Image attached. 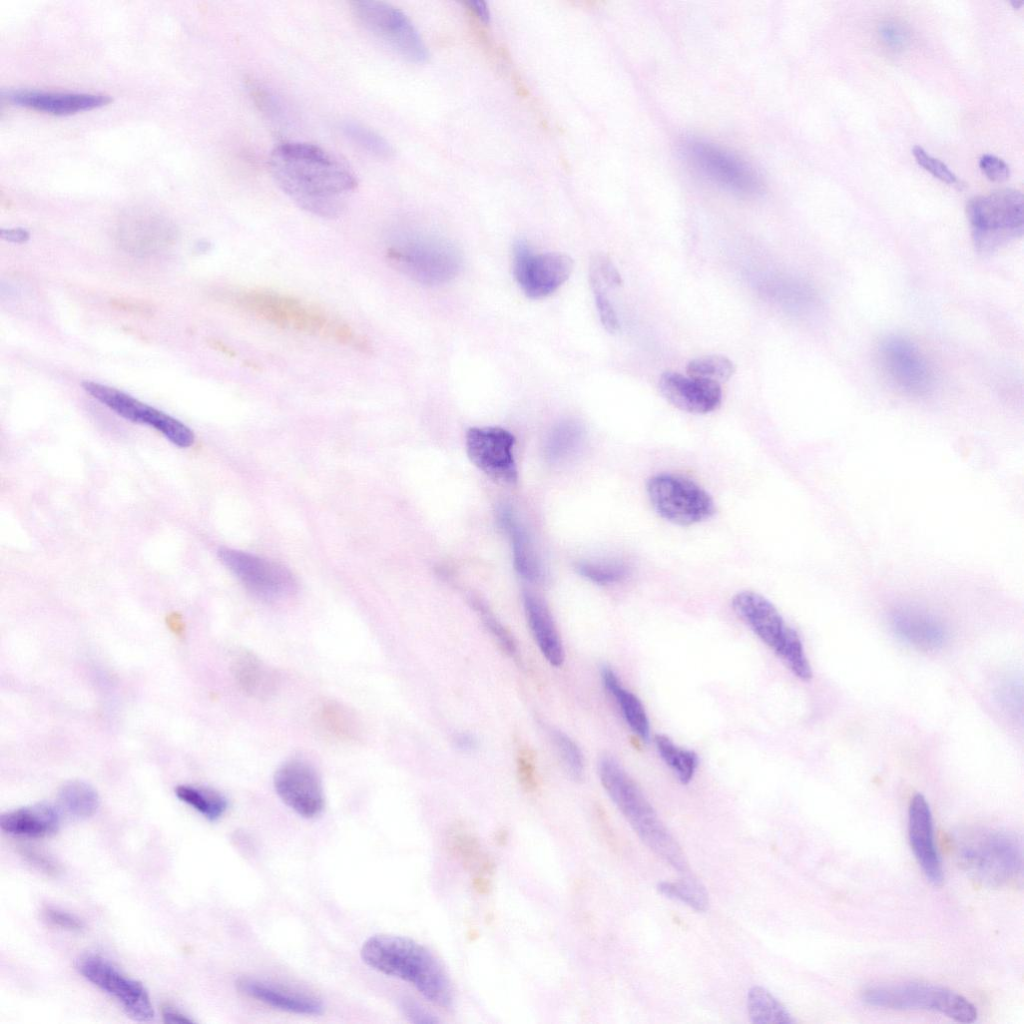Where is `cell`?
<instances>
[{
	"label": "cell",
	"instance_id": "obj_28",
	"mask_svg": "<svg viewBox=\"0 0 1024 1024\" xmlns=\"http://www.w3.org/2000/svg\"><path fill=\"white\" fill-rule=\"evenodd\" d=\"M498 519L509 534L515 569L523 578L538 581L541 578V565L525 528L507 505L499 508Z\"/></svg>",
	"mask_w": 1024,
	"mask_h": 1024
},
{
	"label": "cell",
	"instance_id": "obj_4",
	"mask_svg": "<svg viewBox=\"0 0 1024 1024\" xmlns=\"http://www.w3.org/2000/svg\"><path fill=\"white\" fill-rule=\"evenodd\" d=\"M731 606L736 615L782 659L796 677L804 681L811 679V666L799 634L785 622L770 600L757 592L744 590L733 596Z\"/></svg>",
	"mask_w": 1024,
	"mask_h": 1024
},
{
	"label": "cell",
	"instance_id": "obj_30",
	"mask_svg": "<svg viewBox=\"0 0 1024 1024\" xmlns=\"http://www.w3.org/2000/svg\"><path fill=\"white\" fill-rule=\"evenodd\" d=\"M601 677L605 689L617 702L630 729L643 741L650 738V723L640 699L621 684L610 667H603Z\"/></svg>",
	"mask_w": 1024,
	"mask_h": 1024
},
{
	"label": "cell",
	"instance_id": "obj_56",
	"mask_svg": "<svg viewBox=\"0 0 1024 1024\" xmlns=\"http://www.w3.org/2000/svg\"><path fill=\"white\" fill-rule=\"evenodd\" d=\"M214 347H220V342H214ZM223 347H226V346H221V348H222V351H223V352H225V353H226V354H228V355H231V354H233V352H232V351H230V350H226V349H223Z\"/></svg>",
	"mask_w": 1024,
	"mask_h": 1024
},
{
	"label": "cell",
	"instance_id": "obj_42",
	"mask_svg": "<svg viewBox=\"0 0 1024 1024\" xmlns=\"http://www.w3.org/2000/svg\"><path fill=\"white\" fill-rule=\"evenodd\" d=\"M475 610L481 616L485 627L489 630L491 635L496 639L503 650L511 656L517 654V644L512 634L502 625V623L490 612V610L480 600L474 599L472 602Z\"/></svg>",
	"mask_w": 1024,
	"mask_h": 1024
},
{
	"label": "cell",
	"instance_id": "obj_43",
	"mask_svg": "<svg viewBox=\"0 0 1024 1024\" xmlns=\"http://www.w3.org/2000/svg\"><path fill=\"white\" fill-rule=\"evenodd\" d=\"M590 279L601 323L608 332L615 333L620 328L617 314L603 289L599 275L592 267Z\"/></svg>",
	"mask_w": 1024,
	"mask_h": 1024
},
{
	"label": "cell",
	"instance_id": "obj_44",
	"mask_svg": "<svg viewBox=\"0 0 1024 1024\" xmlns=\"http://www.w3.org/2000/svg\"><path fill=\"white\" fill-rule=\"evenodd\" d=\"M20 856L39 872L57 877L62 873L61 865L45 852L30 846H21L18 849Z\"/></svg>",
	"mask_w": 1024,
	"mask_h": 1024
},
{
	"label": "cell",
	"instance_id": "obj_1",
	"mask_svg": "<svg viewBox=\"0 0 1024 1024\" xmlns=\"http://www.w3.org/2000/svg\"><path fill=\"white\" fill-rule=\"evenodd\" d=\"M269 168L278 186L299 207L324 218L339 216L358 184L346 163L311 143L279 144L270 154Z\"/></svg>",
	"mask_w": 1024,
	"mask_h": 1024
},
{
	"label": "cell",
	"instance_id": "obj_33",
	"mask_svg": "<svg viewBox=\"0 0 1024 1024\" xmlns=\"http://www.w3.org/2000/svg\"><path fill=\"white\" fill-rule=\"evenodd\" d=\"M583 437V427L577 421H560L547 436L544 446L546 458L551 462L567 459L580 447Z\"/></svg>",
	"mask_w": 1024,
	"mask_h": 1024
},
{
	"label": "cell",
	"instance_id": "obj_41",
	"mask_svg": "<svg viewBox=\"0 0 1024 1024\" xmlns=\"http://www.w3.org/2000/svg\"><path fill=\"white\" fill-rule=\"evenodd\" d=\"M553 742L570 776L581 779L583 775V755L578 745L565 733L552 731Z\"/></svg>",
	"mask_w": 1024,
	"mask_h": 1024
},
{
	"label": "cell",
	"instance_id": "obj_19",
	"mask_svg": "<svg viewBox=\"0 0 1024 1024\" xmlns=\"http://www.w3.org/2000/svg\"><path fill=\"white\" fill-rule=\"evenodd\" d=\"M274 787L280 799L302 817L314 818L323 811L325 797L321 779L305 761L291 760L283 764L275 773Z\"/></svg>",
	"mask_w": 1024,
	"mask_h": 1024
},
{
	"label": "cell",
	"instance_id": "obj_11",
	"mask_svg": "<svg viewBox=\"0 0 1024 1024\" xmlns=\"http://www.w3.org/2000/svg\"><path fill=\"white\" fill-rule=\"evenodd\" d=\"M351 11L367 31L403 58L415 63L427 60L428 50L421 35L399 8L383 1L361 0L351 3Z\"/></svg>",
	"mask_w": 1024,
	"mask_h": 1024
},
{
	"label": "cell",
	"instance_id": "obj_27",
	"mask_svg": "<svg viewBox=\"0 0 1024 1024\" xmlns=\"http://www.w3.org/2000/svg\"><path fill=\"white\" fill-rule=\"evenodd\" d=\"M895 633L909 644L935 650L946 642L947 632L934 618L913 611H899L892 616Z\"/></svg>",
	"mask_w": 1024,
	"mask_h": 1024
},
{
	"label": "cell",
	"instance_id": "obj_18",
	"mask_svg": "<svg viewBox=\"0 0 1024 1024\" xmlns=\"http://www.w3.org/2000/svg\"><path fill=\"white\" fill-rule=\"evenodd\" d=\"M880 362L889 378L907 393H926L932 384L931 370L918 347L898 335L885 337L878 347Z\"/></svg>",
	"mask_w": 1024,
	"mask_h": 1024
},
{
	"label": "cell",
	"instance_id": "obj_48",
	"mask_svg": "<svg viewBox=\"0 0 1024 1024\" xmlns=\"http://www.w3.org/2000/svg\"><path fill=\"white\" fill-rule=\"evenodd\" d=\"M879 35L887 45L901 48L908 42L906 30L898 23L886 21L879 25Z\"/></svg>",
	"mask_w": 1024,
	"mask_h": 1024
},
{
	"label": "cell",
	"instance_id": "obj_50",
	"mask_svg": "<svg viewBox=\"0 0 1024 1024\" xmlns=\"http://www.w3.org/2000/svg\"><path fill=\"white\" fill-rule=\"evenodd\" d=\"M519 779L527 789L535 787L534 763L529 751H523L518 758Z\"/></svg>",
	"mask_w": 1024,
	"mask_h": 1024
},
{
	"label": "cell",
	"instance_id": "obj_31",
	"mask_svg": "<svg viewBox=\"0 0 1024 1024\" xmlns=\"http://www.w3.org/2000/svg\"><path fill=\"white\" fill-rule=\"evenodd\" d=\"M747 1009L751 1022L756 1024H790L795 1022L786 1007L761 986H754L748 991Z\"/></svg>",
	"mask_w": 1024,
	"mask_h": 1024
},
{
	"label": "cell",
	"instance_id": "obj_5",
	"mask_svg": "<svg viewBox=\"0 0 1024 1024\" xmlns=\"http://www.w3.org/2000/svg\"><path fill=\"white\" fill-rule=\"evenodd\" d=\"M1023 195L1016 189H1001L975 196L966 207L976 249L991 253L1021 237L1024 228Z\"/></svg>",
	"mask_w": 1024,
	"mask_h": 1024
},
{
	"label": "cell",
	"instance_id": "obj_10",
	"mask_svg": "<svg viewBox=\"0 0 1024 1024\" xmlns=\"http://www.w3.org/2000/svg\"><path fill=\"white\" fill-rule=\"evenodd\" d=\"M235 306L280 327L334 337L339 322L329 320L320 310L299 300L268 291L229 293Z\"/></svg>",
	"mask_w": 1024,
	"mask_h": 1024
},
{
	"label": "cell",
	"instance_id": "obj_51",
	"mask_svg": "<svg viewBox=\"0 0 1024 1024\" xmlns=\"http://www.w3.org/2000/svg\"><path fill=\"white\" fill-rule=\"evenodd\" d=\"M405 1015L414 1023H436L439 1020L415 1003L406 1002L403 1005Z\"/></svg>",
	"mask_w": 1024,
	"mask_h": 1024
},
{
	"label": "cell",
	"instance_id": "obj_17",
	"mask_svg": "<svg viewBox=\"0 0 1024 1024\" xmlns=\"http://www.w3.org/2000/svg\"><path fill=\"white\" fill-rule=\"evenodd\" d=\"M514 435L501 427H471L465 446L471 462L493 480L513 485L518 471L514 457Z\"/></svg>",
	"mask_w": 1024,
	"mask_h": 1024
},
{
	"label": "cell",
	"instance_id": "obj_16",
	"mask_svg": "<svg viewBox=\"0 0 1024 1024\" xmlns=\"http://www.w3.org/2000/svg\"><path fill=\"white\" fill-rule=\"evenodd\" d=\"M513 272L525 295L544 298L555 292L570 276L573 260L566 254H535L528 244L518 240L513 251Z\"/></svg>",
	"mask_w": 1024,
	"mask_h": 1024
},
{
	"label": "cell",
	"instance_id": "obj_52",
	"mask_svg": "<svg viewBox=\"0 0 1024 1024\" xmlns=\"http://www.w3.org/2000/svg\"><path fill=\"white\" fill-rule=\"evenodd\" d=\"M161 1012H162L163 1021L165 1023H177V1024L194 1023V1020L192 1018H190L189 1016L183 1014L182 1012H180L176 1008L171 1007L170 1005L163 1006Z\"/></svg>",
	"mask_w": 1024,
	"mask_h": 1024
},
{
	"label": "cell",
	"instance_id": "obj_54",
	"mask_svg": "<svg viewBox=\"0 0 1024 1024\" xmlns=\"http://www.w3.org/2000/svg\"><path fill=\"white\" fill-rule=\"evenodd\" d=\"M465 4L481 22L488 23L490 21V11L486 2L482 0H468Z\"/></svg>",
	"mask_w": 1024,
	"mask_h": 1024
},
{
	"label": "cell",
	"instance_id": "obj_7",
	"mask_svg": "<svg viewBox=\"0 0 1024 1024\" xmlns=\"http://www.w3.org/2000/svg\"><path fill=\"white\" fill-rule=\"evenodd\" d=\"M600 781L612 802L638 837L653 852L665 849L673 836L636 782L613 757L599 762Z\"/></svg>",
	"mask_w": 1024,
	"mask_h": 1024
},
{
	"label": "cell",
	"instance_id": "obj_55",
	"mask_svg": "<svg viewBox=\"0 0 1024 1024\" xmlns=\"http://www.w3.org/2000/svg\"><path fill=\"white\" fill-rule=\"evenodd\" d=\"M455 743L458 748L465 751L472 750L476 747V740L470 734L466 733L458 734L455 737Z\"/></svg>",
	"mask_w": 1024,
	"mask_h": 1024
},
{
	"label": "cell",
	"instance_id": "obj_36",
	"mask_svg": "<svg viewBox=\"0 0 1024 1024\" xmlns=\"http://www.w3.org/2000/svg\"><path fill=\"white\" fill-rule=\"evenodd\" d=\"M175 794L210 821L219 819L227 810L226 798L210 788L180 785L175 788Z\"/></svg>",
	"mask_w": 1024,
	"mask_h": 1024
},
{
	"label": "cell",
	"instance_id": "obj_20",
	"mask_svg": "<svg viewBox=\"0 0 1024 1024\" xmlns=\"http://www.w3.org/2000/svg\"><path fill=\"white\" fill-rule=\"evenodd\" d=\"M908 837L914 856L927 880L940 886L944 880L941 858L934 837L933 817L929 803L915 794L908 808Z\"/></svg>",
	"mask_w": 1024,
	"mask_h": 1024
},
{
	"label": "cell",
	"instance_id": "obj_21",
	"mask_svg": "<svg viewBox=\"0 0 1024 1024\" xmlns=\"http://www.w3.org/2000/svg\"><path fill=\"white\" fill-rule=\"evenodd\" d=\"M659 389L668 402L689 413H710L716 410L722 402V390L719 383L685 377L673 371H666L661 375Z\"/></svg>",
	"mask_w": 1024,
	"mask_h": 1024
},
{
	"label": "cell",
	"instance_id": "obj_32",
	"mask_svg": "<svg viewBox=\"0 0 1024 1024\" xmlns=\"http://www.w3.org/2000/svg\"><path fill=\"white\" fill-rule=\"evenodd\" d=\"M653 742L661 759L675 773L680 783L691 782L699 765L697 753L677 746L664 734L654 735Z\"/></svg>",
	"mask_w": 1024,
	"mask_h": 1024
},
{
	"label": "cell",
	"instance_id": "obj_35",
	"mask_svg": "<svg viewBox=\"0 0 1024 1024\" xmlns=\"http://www.w3.org/2000/svg\"><path fill=\"white\" fill-rule=\"evenodd\" d=\"M318 718L322 727L338 739L355 741L361 735V726L356 715L337 702L322 705Z\"/></svg>",
	"mask_w": 1024,
	"mask_h": 1024
},
{
	"label": "cell",
	"instance_id": "obj_53",
	"mask_svg": "<svg viewBox=\"0 0 1024 1024\" xmlns=\"http://www.w3.org/2000/svg\"><path fill=\"white\" fill-rule=\"evenodd\" d=\"M1 238L12 243H25L30 238V233L21 227L1 229Z\"/></svg>",
	"mask_w": 1024,
	"mask_h": 1024
},
{
	"label": "cell",
	"instance_id": "obj_22",
	"mask_svg": "<svg viewBox=\"0 0 1024 1024\" xmlns=\"http://www.w3.org/2000/svg\"><path fill=\"white\" fill-rule=\"evenodd\" d=\"M175 237V229L166 220L150 214L127 217L117 234L122 248L138 255L157 253L172 245Z\"/></svg>",
	"mask_w": 1024,
	"mask_h": 1024
},
{
	"label": "cell",
	"instance_id": "obj_49",
	"mask_svg": "<svg viewBox=\"0 0 1024 1024\" xmlns=\"http://www.w3.org/2000/svg\"><path fill=\"white\" fill-rule=\"evenodd\" d=\"M592 268L610 286H620L622 284L621 275L607 256H598L594 260Z\"/></svg>",
	"mask_w": 1024,
	"mask_h": 1024
},
{
	"label": "cell",
	"instance_id": "obj_57",
	"mask_svg": "<svg viewBox=\"0 0 1024 1024\" xmlns=\"http://www.w3.org/2000/svg\"><path fill=\"white\" fill-rule=\"evenodd\" d=\"M1022 3H1023V1H1021V0H1016V1L1012 0L1011 1V4L1013 5V7L1017 8V9L1022 5Z\"/></svg>",
	"mask_w": 1024,
	"mask_h": 1024
},
{
	"label": "cell",
	"instance_id": "obj_2",
	"mask_svg": "<svg viewBox=\"0 0 1024 1024\" xmlns=\"http://www.w3.org/2000/svg\"><path fill=\"white\" fill-rule=\"evenodd\" d=\"M361 957L378 972L412 985L434 1005L444 1009L453 1005L454 990L445 967L421 943L408 937L378 934L363 943Z\"/></svg>",
	"mask_w": 1024,
	"mask_h": 1024
},
{
	"label": "cell",
	"instance_id": "obj_29",
	"mask_svg": "<svg viewBox=\"0 0 1024 1024\" xmlns=\"http://www.w3.org/2000/svg\"><path fill=\"white\" fill-rule=\"evenodd\" d=\"M233 674L241 689L256 699H267L278 686L275 671L251 652H240L233 660Z\"/></svg>",
	"mask_w": 1024,
	"mask_h": 1024
},
{
	"label": "cell",
	"instance_id": "obj_46",
	"mask_svg": "<svg viewBox=\"0 0 1024 1024\" xmlns=\"http://www.w3.org/2000/svg\"><path fill=\"white\" fill-rule=\"evenodd\" d=\"M42 916L47 923L63 930L80 932L84 929V923L77 916L55 907H45Z\"/></svg>",
	"mask_w": 1024,
	"mask_h": 1024
},
{
	"label": "cell",
	"instance_id": "obj_26",
	"mask_svg": "<svg viewBox=\"0 0 1024 1024\" xmlns=\"http://www.w3.org/2000/svg\"><path fill=\"white\" fill-rule=\"evenodd\" d=\"M59 825L58 811L44 802L3 813L0 817L3 832L26 838L51 836L58 831Z\"/></svg>",
	"mask_w": 1024,
	"mask_h": 1024
},
{
	"label": "cell",
	"instance_id": "obj_12",
	"mask_svg": "<svg viewBox=\"0 0 1024 1024\" xmlns=\"http://www.w3.org/2000/svg\"><path fill=\"white\" fill-rule=\"evenodd\" d=\"M683 152L701 175L728 191L752 195L762 188L760 176L749 164L713 143L689 139Z\"/></svg>",
	"mask_w": 1024,
	"mask_h": 1024
},
{
	"label": "cell",
	"instance_id": "obj_9",
	"mask_svg": "<svg viewBox=\"0 0 1024 1024\" xmlns=\"http://www.w3.org/2000/svg\"><path fill=\"white\" fill-rule=\"evenodd\" d=\"M646 492L656 513L676 525H694L715 513L711 495L695 481L681 475H653L646 483Z\"/></svg>",
	"mask_w": 1024,
	"mask_h": 1024
},
{
	"label": "cell",
	"instance_id": "obj_47",
	"mask_svg": "<svg viewBox=\"0 0 1024 1024\" xmlns=\"http://www.w3.org/2000/svg\"><path fill=\"white\" fill-rule=\"evenodd\" d=\"M979 167L992 181H1004L1010 175L1008 164L993 154H983L979 159Z\"/></svg>",
	"mask_w": 1024,
	"mask_h": 1024
},
{
	"label": "cell",
	"instance_id": "obj_24",
	"mask_svg": "<svg viewBox=\"0 0 1024 1024\" xmlns=\"http://www.w3.org/2000/svg\"><path fill=\"white\" fill-rule=\"evenodd\" d=\"M238 989L245 995L270 1007L299 1015H320L323 1003L316 997L290 991L268 982L252 978L237 981Z\"/></svg>",
	"mask_w": 1024,
	"mask_h": 1024
},
{
	"label": "cell",
	"instance_id": "obj_23",
	"mask_svg": "<svg viewBox=\"0 0 1024 1024\" xmlns=\"http://www.w3.org/2000/svg\"><path fill=\"white\" fill-rule=\"evenodd\" d=\"M7 98L14 104L53 115H69L91 110L111 101V97L104 94L29 89L9 91Z\"/></svg>",
	"mask_w": 1024,
	"mask_h": 1024
},
{
	"label": "cell",
	"instance_id": "obj_14",
	"mask_svg": "<svg viewBox=\"0 0 1024 1024\" xmlns=\"http://www.w3.org/2000/svg\"><path fill=\"white\" fill-rule=\"evenodd\" d=\"M218 554L246 589L261 600L278 602L297 590L293 575L275 562L230 548H222Z\"/></svg>",
	"mask_w": 1024,
	"mask_h": 1024
},
{
	"label": "cell",
	"instance_id": "obj_38",
	"mask_svg": "<svg viewBox=\"0 0 1024 1024\" xmlns=\"http://www.w3.org/2000/svg\"><path fill=\"white\" fill-rule=\"evenodd\" d=\"M657 890L666 897L679 900L699 912L706 911L709 905L705 888L691 876H685L677 882H660Z\"/></svg>",
	"mask_w": 1024,
	"mask_h": 1024
},
{
	"label": "cell",
	"instance_id": "obj_13",
	"mask_svg": "<svg viewBox=\"0 0 1024 1024\" xmlns=\"http://www.w3.org/2000/svg\"><path fill=\"white\" fill-rule=\"evenodd\" d=\"M83 389L94 399L120 417L134 423L148 425L179 448L193 445V431L178 419L151 407L116 388L93 381L82 383Z\"/></svg>",
	"mask_w": 1024,
	"mask_h": 1024
},
{
	"label": "cell",
	"instance_id": "obj_37",
	"mask_svg": "<svg viewBox=\"0 0 1024 1024\" xmlns=\"http://www.w3.org/2000/svg\"><path fill=\"white\" fill-rule=\"evenodd\" d=\"M341 130L350 142L373 156L386 159L394 153L385 138L362 123L348 120L342 123Z\"/></svg>",
	"mask_w": 1024,
	"mask_h": 1024
},
{
	"label": "cell",
	"instance_id": "obj_34",
	"mask_svg": "<svg viewBox=\"0 0 1024 1024\" xmlns=\"http://www.w3.org/2000/svg\"><path fill=\"white\" fill-rule=\"evenodd\" d=\"M59 800L62 807L77 818L92 816L100 805L97 791L90 784L80 780L64 783L59 791Z\"/></svg>",
	"mask_w": 1024,
	"mask_h": 1024
},
{
	"label": "cell",
	"instance_id": "obj_15",
	"mask_svg": "<svg viewBox=\"0 0 1024 1024\" xmlns=\"http://www.w3.org/2000/svg\"><path fill=\"white\" fill-rule=\"evenodd\" d=\"M77 969L89 982L114 997L131 1019L148 1022L154 1018L151 999L143 984L122 974L106 959L84 956L78 960Z\"/></svg>",
	"mask_w": 1024,
	"mask_h": 1024
},
{
	"label": "cell",
	"instance_id": "obj_8",
	"mask_svg": "<svg viewBox=\"0 0 1024 1024\" xmlns=\"http://www.w3.org/2000/svg\"><path fill=\"white\" fill-rule=\"evenodd\" d=\"M386 258L395 269L425 285L446 283L461 267L460 254L453 245L428 236L396 239L388 246Z\"/></svg>",
	"mask_w": 1024,
	"mask_h": 1024
},
{
	"label": "cell",
	"instance_id": "obj_45",
	"mask_svg": "<svg viewBox=\"0 0 1024 1024\" xmlns=\"http://www.w3.org/2000/svg\"><path fill=\"white\" fill-rule=\"evenodd\" d=\"M912 154L916 159V162L935 177L949 184H953L957 181L956 175L946 164L931 156L921 146L915 145L912 148Z\"/></svg>",
	"mask_w": 1024,
	"mask_h": 1024
},
{
	"label": "cell",
	"instance_id": "obj_25",
	"mask_svg": "<svg viewBox=\"0 0 1024 1024\" xmlns=\"http://www.w3.org/2000/svg\"><path fill=\"white\" fill-rule=\"evenodd\" d=\"M523 605L541 653L551 665L561 666L565 659L564 648L548 606L543 599L529 591L523 594Z\"/></svg>",
	"mask_w": 1024,
	"mask_h": 1024
},
{
	"label": "cell",
	"instance_id": "obj_40",
	"mask_svg": "<svg viewBox=\"0 0 1024 1024\" xmlns=\"http://www.w3.org/2000/svg\"><path fill=\"white\" fill-rule=\"evenodd\" d=\"M734 363L724 355H705L691 360L686 367L689 377L712 380L720 384L735 373Z\"/></svg>",
	"mask_w": 1024,
	"mask_h": 1024
},
{
	"label": "cell",
	"instance_id": "obj_39",
	"mask_svg": "<svg viewBox=\"0 0 1024 1024\" xmlns=\"http://www.w3.org/2000/svg\"><path fill=\"white\" fill-rule=\"evenodd\" d=\"M576 569L580 575L599 585L622 582L631 574L629 564L618 559L581 561Z\"/></svg>",
	"mask_w": 1024,
	"mask_h": 1024
},
{
	"label": "cell",
	"instance_id": "obj_6",
	"mask_svg": "<svg viewBox=\"0 0 1024 1024\" xmlns=\"http://www.w3.org/2000/svg\"><path fill=\"white\" fill-rule=\"evenodd\" d=\"M862 1000L873 1007L892 1010H927L961 1023H972L978 1011L966 997L940 985L902 982L867 987Z\"/></svg>",
	"mask_w": 1024,
	"mask_h": 1024
},
{
	"label": "cell",
	"instance_id": "obj_3",
	"mask_svg": "<svg viewBox=\"0 0 1024 1024\" xmlns=\"http://www.w3.org/2000/svg\"><path fill=\"white\" fill-rule=\"evenodd\" d=\"M955 852L960 866L988 887H1007L1022 879L1020 839L999 829L971 830L956 836Z\"/></svg>",
	"mask_w": 1024,
	"mask_h": 1024
}]
</instances>
